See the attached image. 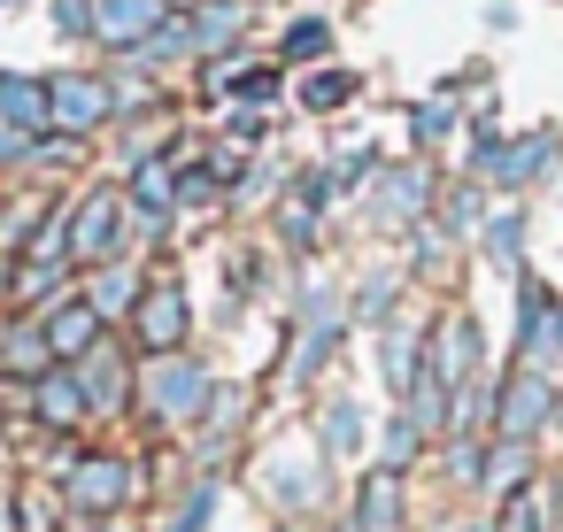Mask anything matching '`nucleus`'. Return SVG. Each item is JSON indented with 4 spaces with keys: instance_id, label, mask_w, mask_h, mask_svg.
Here are the masks:
<instances>
[{
    "instance_id": "nucleus-1",
    "label": "nucleus",
    "mask_w": 563,
    "mask_h": 532,
    "mask_svg": "<svg viewBox=\"0 0 563 532\" xmlns=\"http://www.w3.org/2000/svg\"><path fill=\"white\" fill-rule=\"evenodd\" d=\"M140 401H147L155 424H186V417L209 409V370H201L194 355H147V370H140Z\"/></svg>"
},
{
    "instance_id": "nucleus-2",
    "label": "nucleus",
    "mask_w": 563,
    "mask_h": 532,
    "mask_svg": "<svg viewBox=\"0 0 563 532\" xmlns=\"http://www.w3.org/2000/svg\"><path fill=\"white\" fill-rule=\"evenodd\" d=\"M117 240H124V193L93 186V193H86V201L70 209V263L101 270V263L117 255Z\"/></svg>"
},
{
    "instance_id": "nucleus-3",
    "label": "nucleus",
    "mask_w": 563,
    "mask_h": 532,
    "mask_svg": "<svg viewBox=\"0 0 563 532\" xmlns=\"http://www.w3.org/2000/svg\"><path fill=\"white\" fill-rule=\"evenodd\" d=\"M63 478H70V509H78V517H109V509H124L132 486H140L124 455H78Z\"/></svg>"
},
{
    "instance_id": "nucleus-4",
    "label": "nucleus",
    "mask_w": 563,
    "mask_h": 532,
    "mask_svg": "<svg viewBox=\"0 0 563 532\" xmlns=\"http://www.w3.org/2000/svg\"><path fill=\"white\" fill-rule=\"evenodd\" d=\"M117 109V93L101 86V78H86V70H63L55 86H47V124L63 132V140H78V132H93L101 117Z\"/></svg>"
},
{
    "instance_id": "nucleus-5",
    "label": "nucleus",
    "mask_w": 563,
    "mask_h": 532,
    "mask_svg": "<svg viewBox=\"0 0 563 532\" xmlns=\"http://www.w3.org/2000/svg\"><path fill=\"white\" fill-rule=\"evenodd\" d=\"M548 409H555V378L525 363V370L501 386V401H494V424H501V440H517V447H525V440L548 424Z\"/></svg>"
},
{
    "instance_id": "nucleus-6",
    "label": "nucleus",
    "mask_w": 563,
    "mask_h": 532,
    "mask_svg": "<svg viewBox=\"0 0 563 532\" xmlns=\"http://www.w3.org/2000/svg\"><path fill=\"white\" fill-rule=\"evenodd\" d=\"M424 370H432V378H440V394L455 401V386H471V378H478V324H471V317H440Z\"/></svg>"
},
{
    "instance_id": "nucleus-7",
    "label": "nucleus",
    "mask_w": 563,
    "mask_h": 532,
    "mask_svg": "<svg viewBox=\"0 0 563 532\" xmlns=\"http://www.w3.org/2000/svg\"><path fill=\"white\" fill-rule=\"evenodd\" d=\"M132 340L147 355H178V340H186V293L178 286H147L140 309H132Z\"/></svg>"
},
{
    "instance_id": "nucleus-8",
    "label": "nucleus",
    "mask_w": 563,
    "mask_h": 532,
    "mask_svg": "<svg viewBox=\"0 0 563 532\" xmlns=\"http://www.w3.org/2000/svg\"><path fill=\"white\" fill-rule=\"evenodd\" d=\"M163 32V0H93V40L101 47H147Z\"/></svg>"
},
{
    "instance_id": "nucleus-9",
    "label": "nucleus",
    "mask_w": 563,
    "mask_h": 532,
    "mask_svg": "<svg viewBox=\"0 0 563 532\" xmlns=\"http://www.w3.org/2000/svg\"><path fill=\"white\" fill-rule=\"evenodd\" d=\"M40 332H47V347H55V363H78V355H93V347H101V317H93L86 301H55Z\"/></svg>"
},
{
    "instance_id": "nucleus-10",
    "label": "nucleus",
    "mask_w": 563,
    "mask_h": 532,
    "mask_svg": "<svg viewBox=\"0 0 563 532\" xmlns=\"http://www.w3.org/2000/svg\"><path fill=\"white\" fill-rule=\"evenodd\" d=\"M78 386H86V409H124V401H132V370H124V355H117L109 340L86 355V378H78Z\"/></svg>"
},
{
    "instance_id": "nucleus-11",
    "label": "nucleus",
    "mask_w": 563,
    "mask_h": 532,
    "mask_svg": "<svg viewBox=\"0 0 563 532\" xmlns=\"http://www.w3.org/2000/svg\"><path fill=\"white\" fill-rule=\"evenodd\" d=\"M0 124L9 132H47V86L24 70H0Z\"/></svg>"
},
{
    "instance_id": "nucleus-12",
    "label": "nucleus",
    "mask_w": 563,
    "mask_h": 532,
    "mask_svg": "<svg viewBox=\"0 0 563 532\" xmlns=\"http://www.w3.org/2000/svg\"><path fill=\"white\" fill-rule=\"evenodd\" d=\"M32 409H40L55 432H70V424H86V417H93V409H86V386H78L70 370H47V378L32 386Z\"/></svg>"
},
{
    "instance_id": "nucleus-13",
    "label": "nucleus",
    "mask_w": 563,
    "mask_h": 532,
    "mask_svg": "<svg viewBox=\"0 0 563 532\" xmlns=\"http://www.w3.org/2000/svg\"><path fill=\"white\" fill-rule=\"evenodd\" d=\"M401 517V470H371L355 494V532H394Z\"/></svg>"
},
{
    "instance_id": "nucleus-14",
    "label": "nucleus",
    "mask_w": 563,
    "mask_h": 532,
    "mask_svg": "<svg viewBox=\"0 0 563 532\" xmlns=\"http://www.w3.org/2000/svg\"><path fill=\"white\" fill-rule=\"evenodd\" d=\"M548 147H555V140H548V132H532V140H517V147H494L478 170H486V178H501V186H525V178H540V170H548Z\"/></svg>"
},
{
    "instance_id": "nucleus-15",
    "label": "nucleus",
    "mask_w": 563,
    "mask_h": 532,
    "mask_svg": "<svg viewBox=\"0 0 563 532\" xmlns=\"http://www.w3.org/2000/svg\"><path fill=\"white\" fill-rule=\"evenodd\" d=\"M140 293H147V286H140L132 270H109V263H101V270H93V286H86V309L109 324V317H132V309H140Z\"/></svg>"
},
{
    "instance_id": "nucleus-16",
    "label": "nucleus",
    "mask_w": 563,
    "mask_h": 532,
    "mask_svg": "<svg viewBox=\"0 0 563 532\" xmlns=\"http://www.w3.org/2000/svg\"><path fill=\"white\" fill-rule=\"evenodd\" d=\"M0 370H9V378H47V370H55L47 332H40V324H16V332H9V347H0Z\"/></svg>"
},
{
    "instance_id": "nucleus-17",
    "label": "nucleus",
    "mask_w": 563,
    "mask_h": 532,
    "mask_svg": "<svg viewBox=\"0 0 563 532\" xmlns=\"http://www.w3.org/2000/svg\"><path fill=\"white\" fill-rule=\"evenodd\" d=\"M132 201H140L147 217H163V209L178 201V163H170V155H147V163L132 170Z\"/></svg>"
},
{
    "instance_id": "nucleus-18",
    "label": "nucleus",
    "mask_w": 563,
    "mask_h": 532,
    "mask_svg": "<svg viewBox=\"0 0 563 532\" xmlns=\"http://www.w3.org/2000/svg\"><path fill=\"white\" fill-rule=\"evenodd\" d=\"M424 217V170H394L378 186V224H417Z\"/></svg>"
},
{
    "instance_id": "nucleus-19",
    "label": "nucleus",
    "mask_w": 563,
    "mask_h": 532,
    "mask_svg": "<svg viewBox=\"0 0 563 532\" xmlns=\"http://www.w3.org/2000/svg\"><path fill=\"white\" fill-rule=\"evenodd\" d=\"M378 370H386V386H394V394H409V386L424 378V355H417V332H401V324H394V332L378 340Z\"/></svg>"
},
{
    "instance_id": "nucleus-20",
    "label": "nucleus",
    "mask_w": 563,
    "mask_h": 532,
    "mask_svg": "<svg viewBox=\"0 0 563 532\" xmlns=\"http://www.w3.org/2000/svg\"><path fill=\"white\" fill-rule=\"evenodd\" d=\"M332 340H340V324H332V309H317V317H309V332H301V347H294V386H301V378H317V363L332 355Z\"/></svg>"
},
{
    "instance_id": "nucleus-21",
    "label": "nucleus",
    "mask_w": 563,
    "mask_h": 532,
    "mask_svg": "<svg viewBox=\"0 0 563 532\" xmlns=\"http://www.w3.org/2000/svg\"><path fill=\"white\" fill-rule=\"evenodd\" d=\"M271 494L278 501H317V463L309 455H271Z\"/></svg>"
},
{
    "instance_id": "nucleus-22",
    "label": "nucleus",
    "mask_w": 563,
    "mask_h": 532,
    "mask_svg": "<svg viewBox=\"0 0 563 532\" xmlns=\"http://www.w3.org/2000/svg\"><path fill=\"white\" fill-rule=\"evenodd\" d=\"M240 32V0H201V9H194V40L201 47H224Z\"/></svg>"
},
{
    "instance_id": "nucleus-23",
    "label": "nucleus",
    "mask_w": 563,
    "mask_h": 532,
    "mask_svg": "<svg viewBox=\"0 0 563 532\" xmlns=\"http://www.w3.org/2000/svg\"><path fill=\"white\" fill-rule=\"evenodd\" d=\"M324 447H332V455H355V447H363V409H355V401H332V409H324Z\"/></svg>"
},
{
    "instance_id": "nucleus-24",
    "label": "nucleus",
    "mask_w": 563,
    "mask_h": 532,
    "mask_svg": "<svg viewBox=\"0 0 563 532\" xmlns=\"http://www.w3.org/2000/svg\"><path fill=\"white\" fill-rule=\"evenodd\" d=\"M517 247H525V217H517V209H501V217L486 224V255L509 270V263H517Z\"/></svg>"
},
{
    "instance_id": "nucleus-25",
    "label": "nucleus",
    "mask_w": 563,
    "mask_h": 532,
    "mask_svg": "<svg viewBox=\"0 0 563 532\" xmlns=\"http://www.w3.org/2000/svg\"><path fill=\"white\" fill-rule=\"evenodd\" d=\"M347 93H355V78H347V70H317V78H309V86H301V101H309V109H317V117H324V109H340V101H347Z\"/></svg>"
},
{
    "instance_id": "nucleus-26",
    "label": "nucleus",
    "mask_w": 563,
    "mask_h": 532,
    "mask_svg": "<svg viewBox=\"0 0 563 532\" xmlns=\"http://www.w3.org/2000/svg\"><path fill=\"white\" fill-rule=\"evenodd\" d=\"M478 478H486V486H525V447H517V440H501V447H494V463H486Z\"/></svg>"
},
{
    "instance_id": "nucleus-27",
    "label": "nucleus",
    "mask_w": 563,
    "mask_h": 532,
    "mask_svg": "<svg viewBox=\"0 0 563 532\" xmlns=\"http://www.w3.org/2000/svg\"><path fill=\"white\" fill-rule=\"evenodd\" d=\"M209 509H217V486L201 478V486L186 494V509H178V524H170V532H209Z\"/></svg>"
},
{
    "instance_id": "nucleus-28",
    "label": "nucleus",
    "mask_w": 563,
    "mask_h": 532,
    "mask_svg": "<svg viewBox=\"0 0 563 532\" xmlns=\"http://www.w3.org/2000/svg\"><path fill=\"white\" fill-rule=\"evenodd\" d=\"M324 47H332V32H324V24H294V32H286V55H294V63H317Z\"/></svg>"
},
{
    "instance_id": "nucleus-29",
    "label": "nucleus",
    "mask_w": 563,
    "mask_h": 532,
    "mask_svg": "<svg viewBox=\"0 0 563 532\" xmlns=\"http://www.w3.org/2000/svg\"><path fill=\"white\" fill-rule=\"evenodd\" d=\"M417 440H424V432H417V424H409V409H401V417H394V432H386V470H401V463L417 455Z\"/></svg>"
},
{
    "instance_id": "nucleus-30",
    "label": "nucleus",
    "mask_w": 563,
    "mask_h": 532,
    "mask_svg": "<svg viewBox=\"0 0 563 532\" xmlns=\"http://www.w3.org/2000/svg\"><path fill=\"white\" fill-rule=\"evenodd\" d=\"M55 24L78 40V32H93V0H55Z\"/></svg>"
},
{
    "instance_id": "nucleus-31",
    "label": "nucleus",
    "mask_w": 563,
    "mask_h": 532,
    "mask_svg": "<svg viewBox=\"0 0 563 532\" xmlns=\"http://www.w3.org/2000/svg\"><path fill=\"white\" fill-rule=\"evenodd\" d=\"M448 124H455V109H448V101H424V109H417V140H440Z\"/></svg>"
},
{
    "instance_id": "nucleus-32",
    "label": "nucleus",
    "mask_w": 563,
    "mask_h": 532,
    "mask_svg": "<svg viewBox=\"0 0 563 532\" xmlns=\"http://www.w3.org/2000/svg\"><path fill=\"white\" fill-rule=\"evenodd\" d=\"M386 301H394V278H371V293H363V317H378Z\"/></svg>"
},
{
    "instance_id": "nucleus-33",
    "label": "nucleus",
    "mask_w": 563,
    "mask_h": 532,
    "mask_svg": "<svg viewBox=\"0 0 563 532\" xmlns=\"http://www.w3.org/2000/svg\"><path fill=\"white\" fill-rule=\"evenodd\" d=\"M0 532H24L16 524V501H9V478H0Z\"/></svg>"
},
{
    "instance_id": "nucleus-34",
    "label": "nucleus",
    "mask_w": 563,
    "mask_h": 532,
    "mask_svg": "<svg viewBox=\"0 0 563 532\" xmlns=\"http://www.w3.org/2000/svg\"><path fill=\"white\" fill-rule=\"evenodd\" d=\"M24 155V132H9V124H0V163H16Z\"/></svg>"
},
{
    "instance_id": "nucleus-35",
    "label": "nucleus",
    "mask_w": 563,
    "mask_h": 532,
    "mask_svg": "<svg viewBox=\"0 0 563 532\" xmlns=\"http://www.w3.org/2000/svg\"><path fill=\"white\" fill-rule=\"evenodd\" d=\"M455 532H494V524H455Z\"/></svg>"
},
{
    "instance_id": "nucleus-36",
    "label": "nucleus",
    "mask_w": 563,
    "mask_h": 532,
    "mask_svg": "<svg viewBox=\"0 0 563 532\" xmlns=\"http://www.w3.org/2000/svg\"><path fill=\"white\" fill-rule=\"evenodd\" d=\"M109 532H124V524H109Z\"/></svg>"
}]
</instances>
